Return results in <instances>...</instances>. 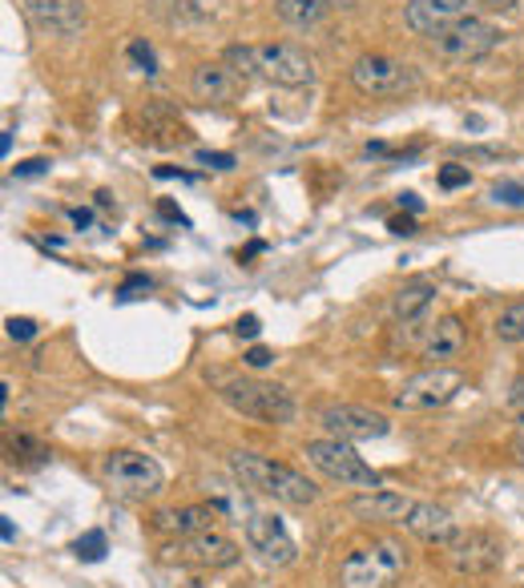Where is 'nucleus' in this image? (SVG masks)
Segmentation results:
<instances>
[{
  "mask_svg": "<svg viewBox=\"0 0 524 588\" xmlns=\"http://www.w3.org/2000/svg\"><path fill=\"white\" fill-rule=\"evenodd\" d=\"M230 472L243 479L246 488L263 492V496H275L279 504H290V508H311L315 499H319V488L302 476L299 467L279 464V460H270V455L235 452L230 455Z\"/></svg>",
  "mask_w": 524,
  "mask_h": 588,
  "instance_id": "1",
  "label": "nucleus"
},
{
  "mask_svg": "<svg viewBox=\"0 0 524 588\" xmlns=\"http://www.w3.org/2000/svg\"><path fill=\"white\" fill-rule=\"evenodd\" d=\"M412 556L403 548V540H371L359 544L339 560V588H395L408 572Z\"/></svg>",
  "mask_w": 524,
  "mask_h": 588,
  "instance_id": "2",
  "label": "nucleus"
},
{
  "mask_svg": "<svg viewBox=\"0 0 524 588\" xmlns=\"http://www.w3.org/2000/svg\"><path fill=\"white\" fill-rule=\"evenodd\" d=\"M302 455H307V464L319 476H327L339 488H359V492L380 488V476L371 472V464H363V455L351 444H343V440H331V435L327 440H311V444L302 447Z\"/></svg>",
  "mask_w": 524,
  "mask_h": 588,
  "instance_id": "3",
  "label": "nucleus"
},
{
  "mask_svg": "<svg viewBox=\"0 0 524 588\" xmlns=\"http://www.w3.org/2000/svg\"><path fill=\"white\" fill-rule=\"evenodd\" d=\"M101 476L117 496L125 499H150L166 488V472L157 464L154 455L134 452V447H117L101 460Z\"/></svg>",
  "mask_w": 524,
  "mask_h": 588,
  "instance_id": "4",
  "label": "nucleus"
},
{
  "mask_svg": "<svg viewBox=\"0 0 524 588\" xmlns=\"http://www.w3.org/2000/svg\"><path fill=\"white\" fill-rule=\"evenodd\" d=\"M223 400L246 415V420H258V423H282L295 420V400H290V391L279 388V383H263V379H226L223 383Z\"/></svg>",
  "mask_w": 524,
  "mask_h": 588,
  "instance_id": "5",
  "label": "nucleus"
},
{
  "mask_svg": "<svg viewBox=\"0 0 524 588\" xmlns=\"http://www.w3.org/2000/svg\"><path fill=\"white\" fill-rule=\"evenodd\" d=\"M464 391V375L456 367H428L415 371L412 379H403L400 388L391 391V408L395 411H435L452 403Z\"/></svg>",
  "mask_w": 524,
  "mask_h": 588,
  "instance_id": "6",
  "label": "nucleus"
},
{
  "mask_svg": "<svg viewBox=\"0 0 524 588\" xmlns=\"http://www.w3.org/2000/svg\"><path fill=\"white\" fill-rule=\"evenodd\" d=\"M351 85L368 97H403L420 90V78L408 61H395L388 53H363L351 65Z\"/></svg>",
  "mask_w": 524,
  "mask_h": 588,
  "instance_id": "7",
  "label": "nucleus"
},
{
  "mask_svg": "<svg viewBox=\"0 0 524 588\" xmlns=\"http://www.w3.org/2000/svg\"><path fill=\"white\" fill-rule=\"evenodd\" d=\"M444 565L456 572V577H484V572H496L504 560V544L496 540L484 528H460L452 540L440 548Z\"/></svg>",
  "mask_w": 524,
  "mask_h": 588,
  "instance_id": "8",
  "label": "nucleus"
},
{
  "mask_svg": "<svg viewBox=\"0 0 524 588\" xmlns=\"http://www.w3.org/2000/svg\"><path fill=\"white\" fill-rule=\"evenodd\" d=\"M238 556H243L238 544L218 533V528L162 544V565H178V568H230L238 565Z\"/></svg>",
  "mask_w": 524,
  "mask_h": 588,
  "instance_id": "9",
  "label": "nucleus"
},
{
  "mask_svg": "<svg viewBox=\"0 0 524 588\" xmlns=\"http://www.w3.org/2000/svg\"><path fill=\"white\" fill-rule=\"evenodd\" d=\"M496 45H501V29L489 21H480V17H464V21H456L452 29L432 37V53L444 56V61H456V65L480 61V56H489Z\"/></svg>",
  "mask_w": 524,
  "mask_h": 588,
  "instance_id": "10",
  "label": "nucleus"
},
{
  "mask_svg": "<svg viewBox=\"0 0 524 588\" xmlns=\"http://www.w3.org/2000/svg\"><path fill=\"white\" fill-rule=\"evenodd\" d=\"M319 423H323V432L331 435V440H343V444L380 440L391 427L380 411L363 408V403H327V408L319 411Z\"/></svg>",
  "mask_w": 524,
  "mask_h": 588,
  "instance_id": "11",
  "label": "nucleus"
},
{
  "mask_svg": "<svg viewBox=\"0 0 524 588\" xmlns=\"http://www.w3.org/2000/svg\"><path fill=\"white\" fill-rule=\"evenodd\" d=\"M258 78H267L270 85H282V90H307L315 81V61L287 41L258 45Z\"/></svg>",
  "mask_w": 524,
  "mask_h": 588,
  "instance_id": "12",
  "label": "nucleus"
},
{
  "mask_svg": "<svg viewBox=\"0 0 524 588\" xmlns=\"http://www.w3.org/2000/svg\"><path fill=\"white\" fill-rule=\"evenodd\" d=\"M24 17L33 21V29L49 37H78L90 21L85 0H21Z\"/></svg>",
  "mask_w": 524,
  "mask_h": 588,
  "instance_id": "13",
  "label": "nucleus"
},
{
  "mask_svg": "<svg viewBox=\"0 0 524 588\" xmlns=\"http://www.w3.org/2000/svg\"><path fill=\"white\" fill-rule=\"evenodd\" d=\"M472 4L476 0H408L403 4V24L415 37H435L452 29L456 21H464V17H472Z\"/></svg>",
  "mask_w": 524,
  "mask_h": 588,
  "instance_id": "14",
  "label": "nucleus"
},
{
  "mask_svg": "<svg viewBox=\"0 0 524 588\" xmlns=\"http://www.w3.org/2000/svg\"><path fill=\"white\" fill-rule=\"evenodd\" d=\"M246 544L255 548L267 565H295L299 560V548H295V540H290V533L282 528L279 516H270V512H258V516H250L246 520Z\"/></svg>",
  "mask_w": 524,
  "mask_h": 588,
  "instance_id": "15",
  "label": "nucleus"
},
{
  "mask_svg": "<svg viewBox=\"0 0 524 588\" xmlns=\"http://www.w3.org/2000/svg\"><path fill=\"white\" fill-rule=\"evenodd\" d=\"M415 499L403 496V492H359V496L347 499V512L356 516V520L363 524H403L408 516H412Z\"/></svg>",
  "mask_w": 524,
  "mask_h": 588,
  "instance_id": "16",
  "label": "nucleus"
},
{
  "mask_svg": "<svg viewBox=\"0 0 524 588\" xmlns=\"http://www.w3.org/2000/svg\"><path fill=\"white\" fill-rule=\"evenodd\" d=\"M464 347H469V331H464V322L456 314H444V319L435 322L432 331L424 334V343H420V359L428 367H448L452 359L464 355Z\"/></svg>",
  "mask_w": 524,
  "mask_h": 588,
  "instance_id": "17",
  "label": "nucleus"
},
{
  "mask_svg": "<svg viewBox=\"0 0 524 588\" xmlns=\"http://www.w3.org/2000/svg\"><path fill=\"white\" fill-rule=\"evenodd\" d=\"M403 528H408L415 540L432 544V548H444V544L460 533L456 516L448 508H440V504H428V499H415V508H412V516L403 520Z\"/></svg>",
  "mask_w": 524,
  "mask_h": 588,
  "instance_id": "18",
  "label": "nucleus"
},
{
  "mask_svg": "<svg viewBox=\"0 0 524 588\" xmlns=\"http://www.w3.org/2000/svg\"><path fill=\"white\" fill-rule=\"evenodd\" d=\"M223 520V508L218 504H191V508H169V512H157L154 516V528L166 536H198V533H214Z\"/></svg>",
  "mask_w": 524,
  "mask_h": 588,
  "instance_id": "19",
  "label": "nucleus"
},
{
  "mask_svg": "<svg viewBox=\"0 0 524 588\" xmlns=\"http://www.w3.org/2000/svg\"><path fill=\"white\" fill-rule=\"evenodd\" d=\"M191 93L206 105H230L243 93V78L230 65H198L191 73Z\"/></svg>",
  "mask_w": 524,
  "mask_h": 588,
  "instance_id": "20",
  "label": "nucleus"
},
{
  "mask_svg": "<svg viewBox=\"0 0 524 588\" xmlns=\"http://www.w3.org/2000/svg\"><path fill=\"white\" fill-rule=\"evenodd\" d=\"M432 302H435L432 278H412V282H403V287L395 290V299H391V314H395L400 322H420Z\"/></svg>",
  "mask_w": 524,
  "mask_h": 588,
  "instance_id": "21",
  "label": "nucleus"
},
{
  "mask_svg": "<svg viewBox=\"0 0 524 588\" xmlns=\"http://www.w3.org/2000/svg\"><path fill=\"white\" fill-rule=\"evenodd\" d=\"M335 9V0H275V12L279 21L290 24V29H311Z\"/></svg>",
  "mask_w": 524,
  "mask_h": 588,
  "instance_id": "22",
  "label": "nucleus"
},
{
  "mask_svg": "<svg viewBox=\"0 0 524 588\" xmlns=\"http://www.w3.org/2000/svg\"><path fill=\"white\" fill-rule=\"evenodd\" d=\"M223 65H230L238 78H258V45H230L223 53Z\"/></svg>",
  "mask_w": 524,
  "mask_h": 588,
  "instance_id": "23",
  "label": "nucleus"
},
{
  "mask_svg": "<svg viewBox=\"0 0 524 588\" xmlns=\"http://www.w3.org/2000/svg\"><path fill=\"white\" fill-rule=\"evenodd\" d=\"M492 331H496L501 343H524V302H516V307L501 311V319H496Z\"/></svg>",
  "mask_w": 524,
  "mask_h": 588,
  "instance_id": "24",
  "label": "nucleus"
},
{
  "mask_svg": "<svg viewBox=\"0 0 524 588\" xmlns=\"http://www.w3.org/2000/svg\"><path fill=\"white\" fill-rule=\"evenodd\" d=\"M73 553H78L85 565H97L101 556L110 553V540H105V533H97V528H93V533H85V536H78V540H73Z\"/></svg>",
  "mask_w": 524,
  "mask_h": 588,
  "instance_id": "25",
  "label": "nucleus"
},
{
  "mask_svg": "<svg viewBox=\"0 0 524 588\" xmlns=\"http://www.w3.org/2000/svg\"><path fill=\"white\" fill-rule=\"evenodd\" d=\"M125 53H130V61H134L137 73H145V78H154V73H157V56H154V45H150V41H142V37H137V41H130V49H125Z\"/></svg>",
  "mask_w": 524,
  "mask_h": 588,
  "instance_id": "26",
  "label": "nucleus"
},
{
  "mask_svg": "<svg viewBox=\"0 0 524 588\" xmlns=\"http://www.w3.org/2000/svg\"><path fill=\"white\" fill-rule=\"evenodd\" d=\"M492 202H501V206H524V186L521 182H496L492 186Z\"/></svg>",
  "mask_w": 524,
  "mask_h": 588,
  "instance_id": "27",
  "label": "nucleus"
},
{
  "mask_svg": "<svg viewBox=\"0 0 524 588\" xmlns=\"http://www.w3.org/2000/svg\"><path fill=\"white\" fill-rule=\"evenodd\" d=\"M4 331H9L12 343H29V339H37V322L33 319H17V314H12V319L4 322Z\"/></svg>",
  "mask_w": 524,
  "mask_h": 588,
  "instance_id": "28",
  "label": "nucleus"
},
{
  "mask_svg": "<svg viewBox=\"0 0 524 588\" xmlns=\"http://www.w3.org/2000/svg\"><path fill=\"white\" fill-rule=\"evenodd\" d=\"M469 182H472L469 166H444L440 169V186L444 189H460V186H469Z\"/></svg>",
  "mask_w": 524,
  "mask_h": 588,
  "instance_id": "29",
  "label": "nucleus"
},
{
  "mask_svg": "<svg viewBox=\"0 0 524 588\" xmlns=\"http://www.w3.org/2000/svg\"><path fill=\"white\" fill-rule=\"evenodd\" d=\"M194 162H198V166H210V169H235V157H230V154H210V149H198V154H194Z\"/></svg>",
  "mask_w": 524,
  "mask_h": 588,
  "instance_id": "30",
  "label": "nucleus"
},
{
  "mask_svg": "<svg viewBox=\"0 0 524 588\" xmlns=\"http://www.w3.org/2000/svg\"><path fill=\"white\" fill-rule=\"evenodd\" d=\"M270 363H275V355H270L267 347H250V351H246V367L263 371V367H270Z\"/></svg>",
  "mask_w": 524,
  "mask_h": 588,
  "instance_id": "31",
  "label": "nucleus"
},
{
  "mask_svg": "<svg viewBox=\"0 0 524 588\" xmlns=\"http://www.w3.org/2000/svg\"><path fill=\"white\" fill-rule=\"evenodd\" d=\"M508 411H513V415H516V423L524 420V375L513 383V395H508Z\"/></svg>",
  "mask_w": 524,
  "mask_h": 588,
  "instance_id": "32",
  "label": "nucleus"
},
{
  "mask_svg": "<svg viewBox=\"0 0 524 588\" xmlns=\"http://www.w3.org/2000/svg\"><path fill=\"white\" fill-rule=\"evenodd\" d=\"M45 169H49V157H33V162L17 166V178H33V174H45Z\"/></svg>",
  "mask_w": 524,
  "mask_h": 588,
  "instance_id": "33",
  "label": "nucleus"
},
{
  "mask_svg": "<svg viewBox=\"0 0 524 588\" xmlns=\"http://www.w3.org/2000/svg\"><path fill=\"white\" fill-rule=\"evenodd\" d=\"M157 214H162V218H169V223H178V226H191V218H186V214H182L174 202H157Z\"/></svg>",
  "mask_w": 524,
  "mask_h": 588,
  "instance_id": "34",
  "label": "nucleus"
},
{
  "mask_svg": "<svg viewBox=\"0 0 524 588\" xmlns=\"http://www.w3.org/2000/svg\"><path fill=\"white\" fill-rule=\"evenodd\" d=\"M137 290H150V278H142V275L125 278V282H122V299H137Z\"/></svg>",
  "mask_w": 524,
  "mask_h": 588,
  "instance_id": "35",
  "label": "nucleus"
},
{
  "mask_svg": "<svg viewBox=\"0 0 524 588\" xmlns=\"http://www.w3.org/2000/svg\"><path fill=\"white\" fill-rule=\"evenodd\" d=\"M238 334H243V339H255L258 331H263V322L255 319V314H243V319H238V327H235Z\"/></svg>",
  "mask_w": 524,
  "mask_h": 588,
  "instance_id": "36",
  "label": "nucleus"
},
{
  "mask_svg": "<svg viewBox=\"0 0 524 588\" xmlns=\"http://www.w3.org/2000/svg\"><path fill=\"white\" fill-rule=\"evenodd\" d=\"M476 4L489 12H513L516 9V0H476Z\"/></svg>",
  "mask_w": 524,
  "mask_h": 588,
  "instance_id": "37",
  "label": "nucleus"
},
{
  "mask_svg": "<svg viewBox=\"0 0 524 588\" xmlns=\"http://www.w3.org/2000/svg\"><path fill=\"white\" fill-rule=\"evenodd\" d=\"M513 455H516V464L524 467V420L516 423V435H513Z\"/></svg>",
  "mask_w": 524,
  "mask_h": 588,
  "instance_id": "38",
  "label": "nucleus"
},
{
  "mask_svg": "<svg viewBox=\"0 0 524 588\" xmlns=\"http://www.w3.org/2000/svg\"><path fill=\"white\" fill-rule=\"evenodd\" d=\"M388 230L391 234H415V223H412V218H391Z\"/></svg>",
  "mask_w": 524,
  "mask_h": 588,
  "instance_id": "39",
  "label": "nucleus"
},
{
  "mask_svg": "<svg viewBox=\"0 0 524 588\" xmlns=\"http://www.w3.org/2000/svg\"><path fill=\"white\" fill-rule=\"evenodd\" d=\"M69 218H73V226H78V230H85V226L93 223V214H90V210H81V206H78V210H69Z\"/></svg>",
  "mask_w": 524,
  "mask_h": 588,
  "instance_id": "40",
  "label": "nucleus"
},
{
  "mask_svg": "<svg viewBox=\"0 0 524 588\" xmlns=\"http://www.w3.org/2000/svg\"><path fill=\"white\" fill-rule=\"evenodd\" d=\"M400 206H408V210H412V214L424 210V202H420V194H400Z\"/></svg>",
  "mask_w": 524,
  "mask_h": 588,
  "instance_id": "41",
  "label": "nucleus"
}]
</instances>
